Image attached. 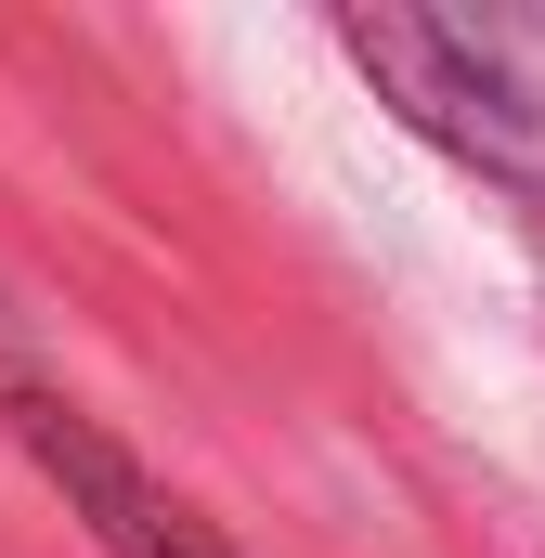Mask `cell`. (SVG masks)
Listing matches in <instances>:
<instances>
[{"label":"cell","instance_id":"6da1fadb","mask_svg":"<svg viewBox=\"0 0 545 558\" xmlns=\"http://www.w3.org/2000/svg\"><path fill=\"white\" fill-rule=\"evenodd\" d=\"M338 52L377 78V105L428 131L455 169L545 208V13H428V0H351Z\"/></svg>","mask_w":545,"mask_h":558},{"label":"cell","instance_id":"7a4b0ae2","mask_svg":"<svg viewBox=\"0 0 545 558\" xmlns=\"http://www.w3.org/2000/svg\"><path fill=\"white\" fill-rule=\"evenodd\" d=\"M13 441H26V468L65 494V520L105 558H247L195 494H169L105 416H78V403H52V390H13Z\"/></svg>","mask_w":545,"mask_h":558}]
</instances>
